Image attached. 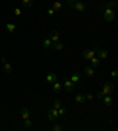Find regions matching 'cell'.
Returning a JSON list of instances; mask_svg holds the SVG:
<instances>
[{
  "mask_svg": "<svg viewBox=\"0 0 118 131\" xmlns=\"http://www.w3.org/2000/svg\"><path fill=\"white\" fill-rule=\"evenodd\" d=\"M113 89H115V84L111 82H105L104 84L103 89H102V92H103L104 95H111L112 91H113Z\"/></svg>",
  "mask_w": 118,
  "mask_h": 131,
  "instance_id": "obj_1",
  "label": "cell"
},
{
  "mask_svg": "<svg viewBox=\"0 0 118 131\" xmlns=\"http://www.w3.org/2000/svg\"><path fill=\"white\" fill-rule=\"evenodd\" d=\"M117 7V0H110L108 3H105L104 5H102L100 7H98V11H103L104 8H116Z\"/></svg>",
  "mask_w": 118,
  "mask_h": 131,
  "instance_id": "obj_2",
  "label": "cell"
},
{
  "mask_svg": "<svg viewBox=\"0 0 118 131\" xmlns=\"http://www.w3.org/2000/svg\"><path fill=\"white\" fill-rule=\"evenodd\" d=\"M83 57H84L85 60H90L92 57H94L96 56V50L92 49V50H89V49H85L84 51H83Z\"/></svg>",
  "mask_w": 118,
  "mask_h": 131,
  "instance_id": "obj_3",
  "label": "cell"
},
{
  "mask_svg": "<svg viewBox=\"0 0 118 131\" xmlns=\"http://www.w3.org/2000/svg\"><path fill=\"white\" fill-rule=\"evenodd\" d=\"M58 117H59V115H58V110L55 109V107H52V109L49 111V113H47V118H49L50 121H52V122H56V121L58 119Z\"/></svg>",
  "mask_w": 118,
  "mask_h": 131,
  "instance_id": "obj_4",
  "label": "cell"
},
{
  "mask_svg": "<svg viewBox=\"0 0 118 131\" xmlns=\"http://www.w3.org/2000/svg\"><path fill=\"white\" fill-rule=\"evenodd\" d=\"M93 49L96 50V54H97L98 58H103V59L108 58V51H106L105 49H99L98 46H96Z\"/></svg>",
  "mask_w": 118,
  "mask_h": 131,
  "instance_id": "obj_5",
  "label": "cell"
},
{
  "mask_svg": "<svg viewBox=\"0 0 118 131\" xmlns=\"http://www.w3.org/2000/svg\"><path fill=\"white\" fill-rule=\"evenodd\" d=\"M49 39L52 40V43H58V40H59V32H58V30H52L50 32Z\"/></svg>",
  "mask_w": 118,
  "mask_h": 131,
  "instance_id": "obj_6",
  "label": "cell"
},
{
  "mask_svg": "<svg viewBox=\"0 0 118 131\" xmlns=\"http://www.w3.org/2000/svg\"><path fill=\"white\" fill-rule=\"evenodd\" d=\"M73 89H74V85L71 80H66L64 83V90L67 92V93H72L73 92Z\"/></svg>",
  "mask_w": 118,
  "mask_h": 131,
  "instance_id": "obj_7",
  "label": "cell"
},
{
  "mask_svg": "<svg viewBox=\"0 0 118 131\" xmlns=\"http://www.w3.org/2000/svg\"><path fill=\"white\" fill-rule=\"evenodd\" d=\"M73 9H76V11H78V12H84L85 9H86V5H85L83 1H79V0H77V3L74 4V7H73Z\"/></svg>",
  "mask_w": 118,
  "mask_h": 131,
  "instance_id": "obj_8",
  "label": "cell"
},
{
  "mask_svg": "<svg viewBox=\"0 0 118 131\" xmlns=\"http://www.w3.org/2000/svg\"><path fill=\"white\" fill-rule=\"evenodd\" d=\"M46 82L50 83V84H53L55 82H57V74L53 72H50L47 76H46Z\"/></svg>",
  "mask_w": 118,
  "mask_h": 131,
  "instance_id": "obj_9",
  "label": "cell"
},
{
  "mask_svg": "<svg viewBox=\"0 0 118 131\" xmlns=\"http://www.w3.org/2000/svg\"><path fill=\"white\" fill-rule=\"evenodd\" d=\"M20 116L23 119H27L30 118L31 113H30V110L27 109V107H23V109L20 110Z\"/></svg>",
  "mask_w": 118,
  "mask_h": 131,
  "instance_id": "obj_10",
  "label": "cell"
},
{
  "mask_svg": "<svg viewBox=\"0 0 118 131\" xmlns=\"http://www.w3.org/2000/svg\"><path fill=\"white\" fill-rule=\"evenodd\" d=\"M3 70H4V72L6 73V74H9V73H12L13 67H12V65L9 64V63L5 61V63H4V65H3Z\"/></svg>",
  "mask_w": 118,
  "mask_h": 131,
  "instance_id": "obj_11",
  "label": "cell"
},
{
  "mask_svg": "<svg viewBox=\"0 0 118 131\" xmlns=\"http://www.w3.org/2000/svg\"><path fill=\"white\" fill-rule=\"evenodd\" d=\"M63 49H64L63 43H55V44H52V46L50 47L51 51H61Z\"/></svg>",
  "mask_w": 118,
  "mask_h": 131,
  "instance_id": "obj_12",
  "label": "cell"
},
{
  "mask_svg": "<svg viewBox=\"0 0 118 131\" xmlns=\"http://www.w3.org/2000/svg\"><path fill=\"white\" fill-rule=\"evenodd\" d=\"M80 78H82L80 73H79V72H74L72 76H71V79H70V80H71L73 84H77V83L80 82Z\"/></svg>",
  "mask_w": 118,
  "mask_h": 131,
  "instance_id": "obj_13",
  "label": "cell"
},
{
  "mask_svg": "<svg viewBox=\"0 0 118 131\" xmlns=\"http://www.w3.org/2000/svg\"><path fill=\"white\" fill-rule=\"evenodd\" d=\"M74 101L78 104H84V102L86 101V98H85V95H83V93H77L76 97H74Z\"/></svg>",
  "mask_w": 118,
  "mask_h": 131,
  "instance_id": "obj_14",
  "label": "cell"
},
{
  "mask_svg": "<svg viewBox=\"0 0 118 131\" xmlns=\"http://www.w3.org/2000/svg\"><path fill=\"white\" fill-rule=\"evenodd\" d=\"M102 99H103V103H104V105H105V106H111V105H112V97L110 95L104 96Z\"/></svg>",
  "mask_w": 118,
  "mask_h": 131,
  "instance_id": "obj_15",
  "label": "cell"
},
{
  "mask_svg": "<svg viewBox=\"0 0 118 131\" xmlns=\"http://www.w3.org/2000/svg\"><path fill=\"white\" fill-rule=\"evenodd\" d=\"M84 71H85V74L88 77H90V78H93L94 77V70L91 66H86Z\"/></svg>",
  "mask_w": 118,
  "mask_h": 131,
  "instance_id": "obj_16",
  "label": "cell"
},
{
  "mask_svg": "<svg viewBox=\"0 0 118 131\" xmlns=\"http://www.w3.org/2000/svg\"><path fill=\"white\" fill-rule=\"evenodd\" d=\"M21 4H23L24 8H30V7L33 6L34 0H21Z\"/></svg>",
  "mask_w": 118,
  "mask_h": 131,
  "instance_id": "obj_17",
  "label": "cell"
},
{
  "mask_svg": "<svg viewBox=\"0 0 118 131\" xmlns=\"http://www.w3.org/2000/svg\"><path fill=\"white\" fill-rule=\"evenodd\" d=\"M52 90L56 92V93H60L61 92V85L58 82H55L52 84Z\"/></svg>",
  "mask_w": 118,
  "mask_h": 131,
  "instance_id": "obj_18",
  "label": "cell"
},
{
  "mask_svg": "<svg viewBox=\"0 0 118 131\" xmlns=\"http://www.w3.org/2000/svg\"><path fill=\"white\" fill-rule=\"evenodd\" d=\"M90 61H91V65H92L93 67H98L100 65L99 58H98V57H96V56H94V57H92V58L90 59Z\"/></svg>",
  "mask_w": 118,
  "mask_h": 131,
  "instance_id": "obj_19",
  "label": "cell"
},
{
  "mask_svg": "<svg viewBox=\"0 0 118 131\" xmlns=\"http://www.w3.org/2000/svg\"><path fill=\"white\" fill-rule=\"evenodd\" d=\"M15 28H17V25L15 24H11V23H7L6 24V30L8 31L9 33H13L15 31Z\"/></svg>",
  "mask_w": 118,
  "mask_h": 131,
  "instance_id": "obj_20",
  "label": "cell"
},
{
  "mask_svg": "<svg viewBox=\"0 0 118 131\" xmlns=\"http://www.w3.org/2000/svg\"><path fill=\"white\" fill-rule=\"evenodd\" d=\"M52 8L55 9V12L56 11H60V9L63 8V4H61L60 1H55L53 5H52Z\"/></svg>",
  "mask_w": 118,
  "mask_h": 131,
  "instance_id": "obj_21",
  "label": "cell"
},
{
  "mask_svg": "<svg viewBox=\"0 0 118 131\" xmlns=\"http://www.w3.org/2000/svg\"><path fill=\"white\" fill-rule=\"evenodd\" d=\"M42 46H44V47H45V49H50V47H51L52 46V40L51 39H45V40H42Z\"/></svg>",
  "mask_w": 118,
  "mask_h": 131,
  "instance_id": "obj_22",
  "label": "cell"
},
{
  "mask_svg": "<svg viewBox=\"0 0 118 131\" xmlns=\"http://www.w3.org/2000/svg\"><path fill=\"white\" fill-rule=\"evenodd\" d=\"M115 18H116V13L113 12L112 14H110V15H106V17H104V19H105L106 21H113L115 20Z\"/></svg>",
  "mask_w": 118,
  "mask_h": 131,
  "instance_id": "obj_23",
  "label": "cell"
},
{
  "mask_svg": "<svg viewBox=\"0 0 118 131\" xmlns=\"http://www.w3.org/2000/svg\"><path fill=\"white\" fill-rule=\"evenodd\" d=\"M24 126L26 129H31V128H32V122L30 121V118L24 119Z\"/></svg>",
  "mask_w": 118,
  "mask_h": 131,
  "instance_id": "obj_24",
  "label": "cell"
},
{
  "mask_svg": "<svg viewBox=\"0 0 118 131\" xmlns=\"http://www.w3.org/2000/svg\"><path fill=\"white\" fill-rule=\"evenodd\" d=\"M103 17H106V15H110V14H112V13L115 12L112 8H104L103 9Z\"/></svg>",
  "mask_w": 118,
  "mask_h": 131,
  "instance_id": "obj_25",
  "label": "cell"
},
{
  "mask_svg": "<svg viewBox=\"0 0 118 131\" xmlns=\"http://www.w3.org/2000/svg\"><path fill=\"white\" fill-rule=\"evenodd\" d=\"M65 113H66V107L60 106L59 109H58V115H59V116H64Z\"/></svg>",
  "mask_w": 118,
  "mask_h": 131,
  "instance_id": "obj_26",
  "label": "cell"
},
{
  "mask_svg": "<svg viewBox=\"0 0 118 131\" xmlns=\"http://www.w3.org/2000/svg\"><path fill=\"white\" fill-rule=\"evenodd\" d=\"M52 130H53V131H61V130H63V126H61L60 124L56 123V124L52 126Z\"/></svg>",
  "mask_w": 118,
  "mask_h": 131,
  "instance_id": "obj_27",
  "label": "cell"
},
{
  "mask_svg": "<svg viewBox=\"0 0 118 131\" xmlns=\"http://www.w3.org/2000/svg\"><path fill=\"white\" fill-rule=\"evenodd\" d=\"M61 106V103H60V101H58V99H56L55 101V103H53V107H55V109H59V107Z\"/></svg>",
  "mask_w": 118,
  "mask_h": 131,
  "instance_id": "obj_28",
  "label": "cell"
},
{
  "mask_svg": "<svg viewBox=\"0 0 118 131\" xmlns=\"http://www.w3.org/2000/svg\"><path fill=\"white\" fill-rule=\"evenodd\" d=\"M111 77L113 78V79H117V77H118V71H117V70H112V71H111Z\"/></svg>",
  "mask_w": 118,
  "mask_h": 131,
  "instance_id": "obj_29",
  "label": "cell"
},
{
  "mask_svg": "<svg viewBox=\"0 0 118 131\" xmlns=\"http://www.w3.org/2000/svg\"><path fill=\"white\" fill-rule=\"evenodd\" d=\"M76 3H77V0H67V4H69V6L71 7V8L74 7V4Z\"/></svg>",
  "mask_w": 118,
  "mask_h": 131,
  "instance_id": "obj_30",
  "label": "cell"
},
{
  "mask_svg": "<svg viewBox=\"0 0 118 131\" xmlns=\"http://www.w3.org/2000/svg\"><path fill=\"white\" fill-rule=\"evenodd\" d=\"M13 13H14V15H17V17H19V15L21 14V9L17 7V8H14V9H13Z\"/></svg>",
  "mask_w": 118,
  "mask_h": 131,
  "instance_id": "obj_31",
  "label": "cell"
},
{
  "mask_svg": "<svg viewBox=\"0 0 118 131\" xmlns=\"http://www.w3.org/2000/svg\"><path fill=\"white\" fill-rule=\"evenodd\" d=\"M93 97H94V95H92V93H90V92L85 95V98H86V99H89V101H92V99H93Z\"/></svg>",
  "mask_w": 118,
  "mask_h": 131,
  "instance_id": "obj_32",
  "label": "cell"
},
{
  "mask_svg": "<svg viewBox=\"0 0 118 131\" xmlns=\"http://www.w3.org/2000/svg\"><path fill=\"white\" fill-rule=\"evenodd\" d=\"M104 96H105V95H104V93H103V92H102V91H98L97 93H96V97H97L98 99H102V98H103Z\"/></svg>",
  "mask_w": 118,
  "mask_h": 131,
  "instance_id": "obj_33",
  "label": "cell"
},
{
  "mask_svg": "<svg viewBox=\"0 0 118 131\" xmlns=\"http://www.w3.org/2000/svg\"><path fill=\"white\" fill-rule=\"evenodd\" d=\"M47 14H49V15H53V14H55V9H53V8L47 9Z\"/></svg>",
  "mask_w": 118,
  "mask_h": 131,
  "instance_id": "obj_34",
  "label": "cell"
}]
</instances>
